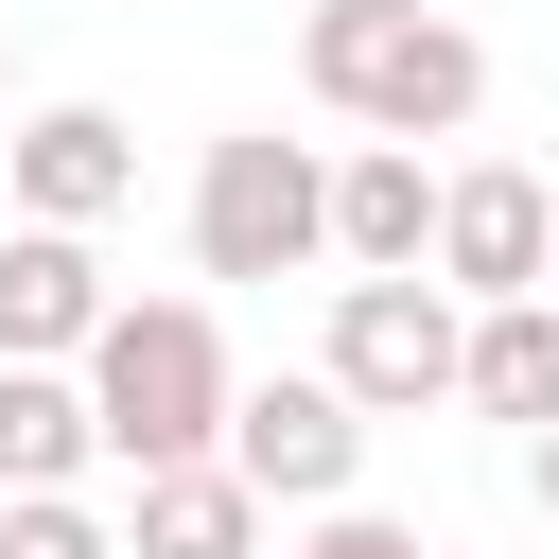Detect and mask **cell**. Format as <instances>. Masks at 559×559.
<instances>
[{
	"instance_id": "1",
	"label": "cell",
	"mask_w": 559,
	"mask_h": 559,
	"mask_svg": "<svg viewBox=\"0 0 559 559\" xmlns=\"http://www.w3.org/2000/svg\"><path fill=\"white\" fill-rule=\"evenodd\" d=\"M297 87L367 140H454L489 105V35L437 17V0H314L297 17Z\"/></svg>"
},
{
	"instance_id": "2",
	"label": "cell",
	"mask_w": 559,
	"mask_h": 559,
	"mask_svg": "<svg viewBox=\"0 0 559 559\" xmlns=\"http://www.w3.org/2000/svg\"><path fill=\"white\" fill-rule=\"evenodd\" d=\"M87 402H105V454H122V472H192V454H227L245 367H227L210 297H122L105 349H87Z\"/></svg>"
},
{
	"instance_id": "3",
	"label": "cell",
	"mask_w": 559,
	"mask_h": 559,
	"mask_svg": "<svg viewBox=\"0 0 559 559\" xmlns=\"http://www.w3.org/2000/svg\"><path fill=\"white\" fill-rule=\"evenodd\" d=\"M192 262H210V280H297V262H332V157L280 140V122L210 140V175H192Z\"/></svg>"
},
{
	"instance_id": "4",
	"label": "cell",
	"mask_w": 559,
	"mask_h": 559,
	"mask_svg": "<svg viewBox=\"0 0 559 559\" xmlns=\"http://www.w3.org/2000/svg\"><path fill=\"white\" fill-rule=\"evenodd\" d=\"M367 419H419V402H472V297L454 280H349L332 297V349H314Z\"/></svg>"
},
{
	"instance_id": "5",
	"label": "cell",
	"mask_w": 559,
	"mask_h": 559,
	"mask_svg": "<svg viewBox=\"0 0 559 559\" xmlns=\"http://www.w3.org/2000/svg\"><path fill=\"white\" fill-rule=\"evenodd\" d=\"M227 472L262 489V507H349V472H367V402L332 384V367H280V384H245V419H227Z\"/></svg>"
},
{
	"instance_id": "6",
	"label": "cell",
	"mask_w": 559,
	"mask_h": 559,
	"mask_svg": "<svg viewBox=\"0 0 559 559\" xmlns=\"http://www.w3.org/2000/svg\"><path fill=\"white\" fill-rule=\"evenodd\" d=\"M437 280H454L472 314H507V297H559V192H542L524 157H472V175L437 192Z\"/></svg>"
},
{
	"instance_id": "7",
	"label": "cell",
	"mask_w": 559,
	"mask_h": 559,
	"mask_svg": "<svg viewBox=\"0 0 559 559\" xmlns=\"http://www.w3.org/2000/svg\"><path fill=\"white\" fill-rule=\"evenodd\" d=\"M105 262H87V227H0V367H87L105 349Z\"/></svg>"
},
{
	"instance_id": "8",
	"label": "cell",
	"mask_w": 559,
	"mask_h": 559,
	"mask_svg": "<svg viewBox=\"0 0 559 559\" xmlns=\"http://www.w3.org/2000/svg\"><path fill=\"white\" fill-rule=\"evenodd\" d=\"M0 175H17V227H105L140 192V140H122V105H35L0 140Z\"/></svg>"
},
{
	"instance_id": "9",
	"label": "cell",
	"mask_w": 559,
	"mask_h": 559,
	"mask_svg": "<svg viewBox=\"0 0 559 559\" xmlns=\"http://www.w3.org/2000/svg\"><path fill=\"white\" fill-rule=\"evenodd\" d=\"M437 192L454 175H419V140H349L332 157V262L349 280H437Z\"/></svg>"
},
{
	"instance_id": "10",
	"label": "cell",
	"mask_w": 559,
	"mask_h": 559,
	"mask_svg": "<svg viewBox=\"0 0 559 559\" xmlns=\"http://www.w3.org/2000/svg\"><path fill=\"white\" fill-rule=\"evenodd\" d=\"M87 454H105V402H87V367H0V507L70 489Z\"/></svg>"
},
{
	"instance_id": "11",
	"label": "cell",
	"mask_w": 559,
	"mask_h": 559,
	"mask_svg": "<svg viewBox=\"0 0 559 559\" xmlns=\"http://www.w3.org/2000/svg\"><path fill=\"white\" fill-rule=\"evenodd\" d=\"M122 559H262V489H245L227 454H192V472H140V507H122Z\"/></svg>"
},
{
	"instance_id": "12",
	"label": "cell",
	"mask_w": 559,
	"mask_h": 559,
	"mask_svg": "<svg viewBox=\"0 0 559 559\" xmlns=\"http://www.w3.org/2000/svg\"><path fill=\"white\" fill-rule=\"evenodd\" d=\"M472 419H507L524 454L559 437V297H507V314H472Z\"/></svg>"
},
{
	"instance_id": "13",
	"label": "cell",
	"mask_w": 559,
	"mask_h": 559,
	"mask_svg": "<svg viewBox=\"0 0 559 559\" xmlns=\"http://www.w3.org/2000/svg\"><path fill=\"white\" fill-rule=\"evenodd\" d=\"M0 559H122V524H87L70 489H35V507H0Z\"/></svg>"
},
{
	"instance_id": "14",
	"label": "cell",
	"mask_w": 559,
	"mask_h": 559,
	"mask_svg": "<svg viewBox=\"0 0 559 559\" xmlns=\"http://www.w3.org/2000/svg\"><path fill=\"white\" fill-rule=\"evenodd\" d=\"M280 559H437V542H419V524H384V507H332V524H314V542H280Z\"/></svg>"
},
{
	"instance_id": "15",
	"label": "cell",
	"mask_w": 559,
	"mask_h": 559,
	"mask_svg": "<svg viewBox=\"0 0 559 559\" xmlns=\"http://www.w3.org/2000/svg\"><path fill=\"white\" fill-rule=\"evenodd\" d=\"M524 489H542V507H559V437H542V454H524Z\"/></svg>"
},
{
	"instance_id": "16",
	"label": "cell",
	"mask_w": 559,
	"mask_h": 559,
	"mask_svg": "<svg viewBox=\"0 0 559 559\" xmlns=\"http://www.w3.org/2000/svg\"><path fill=\"white\" fill-rule=\"evenodd\" d=\"M0 70H17V52H0Z\"/></svg>"
}]
</instances>
